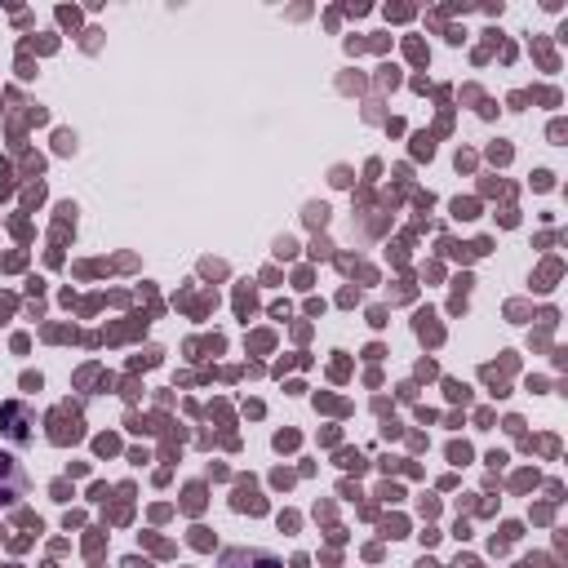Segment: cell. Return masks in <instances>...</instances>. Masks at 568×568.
Returning <instances> with one entry per match:
<instances>
[{
	"mask_svg": "<svg viewBox=\"0 0 568 568\" xmlns=\"http://www.w3.org/2000/svg\"><path fill=\"white\" fill-rule=\"evenodd\" d=\"M22 422H31V408L27 404H4L0 408V435H9L13 444H27L36 430L31 426H22Z\"/></svg>",
	"mask_w": 568,
	"mask_h": 568,
	"instance_id": "cell-3",
	"label": "cell"
},
{
	"mask_svg": "<svg viewBox=\"0 0 568 568\" xmlns=\"http://www.w3.org/2000/svg\"><path fill=\"white\" fill-rule=\"evenodd\" d=\"M217 568H284V564H280L275 555H266V550H253V546H231V550H222Z\"/></svg>",
	"mask_w": 568,
	"mask_h": 568,
	"instance_id": "cell-2",
	"label": "cell"
},
{
	"mask_svg": "<svg viewBox=\"0 0 568 568\" xmlns=\"http://www.w3.org/2000/svg\"><path fill=\"white\" fill-rule=\"evenodd\" d=\"M22 493H27V470H22V462L9 457V453H0V506L18 501Z\"/></svg>",
	"mask_w": 568,
	"mask_h": 568,
	"instance_id": "cell-1",
	"label": "cell"
}]
</instances>
